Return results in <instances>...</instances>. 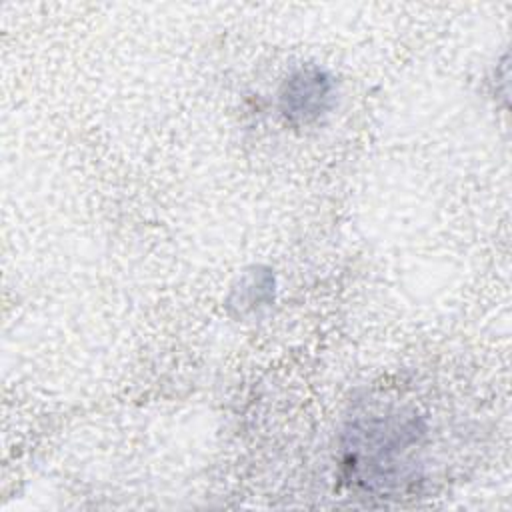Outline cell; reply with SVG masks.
<instances>
[{"instance_id":"1","label":"cell","mask_w":512,"mask_h":512,"mask_svg":"<svg viewBox=\"0 0 512 512\" xmlns=\"http://www.w3.org/2000/svg\"><path fill=\"white\" fill-rule=\"evenodd\" d=\"M334 100V82L318 66L292 72L280 90V110L294 124H308L326 114Z\"/></svg>"},{"instance_id":"2","label":"cell","mask_w":512,"mask_h":512,"mask_svg":"<svg viewBox=\"0 0 512 512\" xmlns=\"http://www.w3.org/2000/svg\"><path fill=\"white\" fill-rule=\"evenodd\" d=\"M274 298V276L268 270L254 268L240 278V286L234 288L230 304L240 308V314L254 312L260 306H268Z\"/></svg>"}]
</instances>
